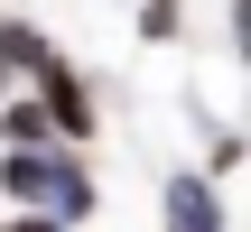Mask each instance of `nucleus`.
Listing matches in <instances>:
<instances>
[{
    "label": "nucleus",
    "instance_id": "7ed1b4c3",
    "mask_svg": "<svg viewBox=\"0 0 251 232\" xmlns=\"http://www.w3.org/2000/svg\"><path fill=\"white\" fill-rule=\"evenodd\" d=\"M168 232H224V186L214 177H168Z\"/></svg>",
    "mask_w": 251,
    "mask_h": 232
},
{
    "label": "nucleus",
    "instance_id": "f03ea898",
    "mask_svg": "<svg viewBox=\"0 0 251 232\" xmlns=\"http://www.w3.org/2000/svg\"><path fill=\"white\" fill-rule=\"evenodd\" d=\"M28 84H37V112H47V130H56V139H93V93H84V74H75L56 46L37 56V74H28Z\"/></svg>",
    "mask_w": 251,
    "mask_h": 232
},
{
    "label": "nucleus",
    "instance_id": "20e7f679",
    "mask_svg": "<svg viewBox=\"0 0 251 232\" xmlns=\"http://www.w3.org/2000/svg\"><path fill=\"white\" fill-rule=\"evenodd\" d=\"M0 139H9V149H56V130H47L37 93H9V102H0Z\"/></svg>",
    "mask_w": 251,
    "mask_h": 232
},
{
    "label": "nucleus",
    "instance_id": "39448f33",
    "mask_svg": "<svg viewBox=\"0 0 251 232\" xmlns=\"http://www.w3.org/2000/svg\"><path fill=\"white\" fill-rule=\"evenodd\" d=\"M0 232H65V223H47V214H19V223H0Z\"/></svg>",
    "mask_w": 251,
    "mask_h": 232
},
{
    "label": "nucleus",
    "instance_id": "f257e3e1",
    "mask_svg": "<svg viewBox=\"0 0 251 232\" xmlns=\"http://www.w3.org/2000/svg\"><path fill=\"white\" fill-rule=\"evenodd\" d=\"M0 195L19 205V214H47V223H84L102 195H93V177H84V158H65V149H9L0 158Z\"/></svg>",
    "mask_w": 251,
    "mask_h": 232
}]
</instances>
